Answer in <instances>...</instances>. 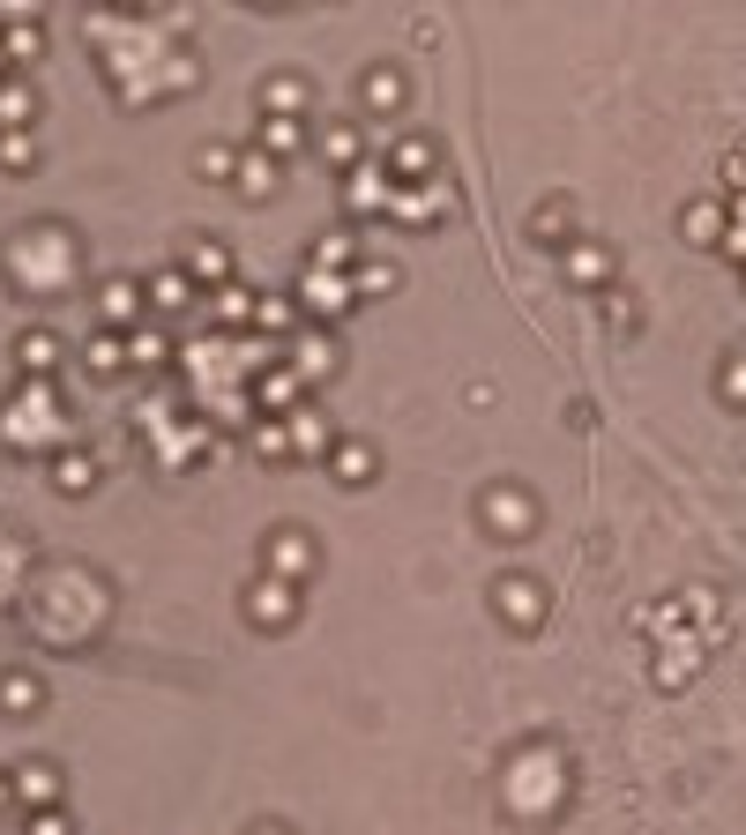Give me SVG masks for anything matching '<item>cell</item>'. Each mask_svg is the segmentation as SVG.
Here are the masks:
<instances>
[{"label":"cell","mask_w":746,"mask_h":835,"mask_svg":"<svg viewBox=\"0 0 746 835\" xmlns=\"http://www.w3.org/2000/svg\"><path fill=\"white\" fill-rule=\"evenodd\" d=\"M262 835H284V828H262Z\"/></svg>","instance_id":"38"},{"label":"cell","mask_w":746,"mask_h":835,"mask_svg":"<svg viewBox=\"0 0 746 835\" xmlns=\"http://www.w3.org/2000/svg\"><path fill=\"white\" fill-rule=\"evenodd\" d=\"M187 276H195V292L202 284H217L224 292V284H232V254H224V239H202L195 254H187Z\"/></svg>","instance_id":"14"},{"label":"cell","mask_w":746,"mask_h":835,"mask_svg":"<svg viewBox=\"0 0 746 835\" xmlns=\"http://www.w3.org/2000/svg\"><path fill=\"white\" fill-rule=\"evenodd\" d=\"M284 425H292V455H328V448H336V433H328L322 411H292Z\"/></svg>","instance_id":"13"},{"label":"cell","mask_w":746,"mask_h":835,"mask_svg":"<svg viewBox=\"0 0 746 835\" xmlns=\"http://www.w3.org/2000/svg\"><path fill=\"white\" fill-rule=\"evenodd\" d=\"M493 605H500L508 627H538V619H546V590H538V582H500Z\"/></svg>","instance_id":"7"},{"label":"cell","mask_w":746,"mask_h":835,"mask_svg":"<svg viewBox=\"0 0 746 835\" xmlns=\"http://www.w3.org/2000/svg\"><path fill=\"white\" fill-rule=\"evenodd\" d=\"M187 306H195V276L187 269H165L149 284V314H187Z\"/></svg>","instance_id":"15"},{"label":"cell","mask_w":746,"mask_h":835,"mask_svg":"<svg viewBox=\"0 0 746 835\" xmlns=\"http://www.w3.org/2000/svg\"><path fill=\"white\" fill-rule=\"evenodd\" d=\"M314 269H359V239L351 232H328V239H314Z\"/></svg>","instance_id":"22"},{"label":"cell","mask_w":746,"mask_h":835,"mask_svg":"<svg viewBox=\"0 0 746 835\" xmlns=\"http://www.w3.org/2000/svg\"><path fill=\"white\" fill-rule=\"evenodd\" d=\"M90 373H98V381L127 373V336H98V344H90Z\"/></svg>","instance_id":"27"},{"label":"cell","mask_w":746,"mask_h":835,"mask_svg":"<svg viewBox=\"0 0 746 835\" xmlns=\"http://www.w3.org/2000/svg\"><path fill=\"white\" fill-rule=\"evenodd\" d=\"M389 202H396L389 165H359V173H344V217H389Z\"/></svg>","instance_id":"2"},{"label":"cell","mask_w":746,"mask_h":835,"mask_svg":"<svg viewBox=\"0 0 746 835\" xmlns=\"http://www.w3.org/2000/svg\"><path fill=\"white\" fill-rule=\"evenodd\" d=\"M0 165H8V173H30V165H38V143H30L23 127H0Z\"/></svg>","instance_id":"25"},{"label":"cell","mask_w":746,"mask_h":835,"mask_svg":"<svg viewBox=\"0 0 746 835\" xmlns=\"http://www.w3.org/2000/svg\"><path fill=\"white\" fill-rule=\"evenodd\" d=\"M254 448H262L269 463H284V455H292V433H284L276 418H254Z\"/></svg>","instance_id":"30"},{"label":"cell","mask_w":746,"mask_h":835,"mask_svg":"<svg viewBox=\"0 0 746 835\" xmlns=\"http://www.w3.org/2000/svg\"><path fill=\"white\" fill-rule=\"evenodd\" d=\"M359 292H396V269H389V262H359V269H351V298Z\"/></svg>","instance_id":"29"},{"label":"cell","mask_w":746,"mask_h":835,"mask_svg":"<svg viewBox=\"0 0 746 835\" xmlns=\"http://www.w3.org/2000/svg\"><path fill=\"white\" fill-rule=\"evenodd\" d=\"M8 75H16V60H8V52H0V82H8Z\"/></svg>","instance_id":"37"},{"label":"cell","mask_w":746,"mask_h":835,"mask_svg":"<svg viewBox=\"0 0 746 835\" xmlns=\"http://www.w3.org/2000/svg\"><path fill=\"white\" fill-rule=\"evenodd\" d=\"M165 358H173V344H165V336H157V328H135V336H127V366L157 373V366H165Z\"/></svg>","instance_id":"23"},{"label":"cell","mask_w":746,"mask_h":835,"mask_svg":"<svg viewBox=\"0 0 746 835\" xmlns=\"http://www.w3.org/2000/svg\"><path fill=\"white\" fill-rule=\"evenodd\" d=\"M232 195H276V157H262V149L232 157Z\"/></svg>","instance_id":"11"},{"label":"cell","mask_w":746,"mask_h":835,"mask_svg":"<svg viewBox=\"0 0 746 835\" xmlns=\"http://www.w3.org/2000/svg\"><path fill=\"white\" fill-rule=\"evenodd\" d=\"M98 314H105V336H135L149 314V284H135V276H105L98 284Z\"/></svg>","instance_id":"1"},{"label":"cell","mask_w":746,"mask_h":835,"mask_svg":"<svg viewBox=\"0 0 746 835\" xmlns=\"http://www.w3.org/2000/svg\"><path fill=\"white\" fill-rule=\"evenodd\" d=\"M366 105H381V112L403 105V82H396V75H366Z\"/></svg>","instance_id":"33"},{"label":"cell","mask_w":746,"mask_h":835,"mask_svg":"<svg viewBox=\"0 0 746 835\" xmlns=\"http://www.w3.org/2000/svg\"><path fill=\"white\" fill-rule=\"evenodd\" d=\"M217 321H224V328H254V298L239 292V284H224V292H217Z\"/></svg>","instance_id":"28"},{"label":"cell","mask_w":746,"mask_h":835,"mask_svg":"<svg viewBox=\"0 0 746 835\" xmlns=\"http://www.w3.org/2000/svg\"><path fill=\"white\" fill-rule=\"evenodd\" d=\"M38 120V90H30L23 75H8L0 82V127H30Z\"/></svg>","instance_id":"18"},{"label":"cell","mask_w":746,"mask_h":835,"mask_svg":"<svg viewBox=\"0 0 746 835\" xmlns=\"http://www.w3.org/2000/svg\"><path fill=\"white\" fill-rule=\"evenodd\" d=\"M0 709L30 716V709H38V679H30V671H8V679H0Z\"/></svg>","instance_id":"24"},{"label":"cell","mask_w":746,"mask_h":835,"mask_svg":"<svg viewBox=\"0 0 746 835\" xmlns=\"http://www.w3.org/2000/svg\"><path fill=\"white\" fill-rule=\"evenodd\" d=\"M254 328H262V336H292L298 328V298H284V292L254 298Z\"/></svg>","instance_id":"19"},{"label":"cell","mask_w":746,"mask_h":835,"mask_svg":"<svg viewBox=\"0 0 746 835\" xmlns=\"http://www.w3.org/2000/svg\"><path fill=\"white\" fill-rule=\"evenodd\" d=\"M359 149H366V135H359L351 120H328V127H322V157H328V165L359 173Z\"/></svg>","instance_id":"16"},{"label":"cell","mask_w":746,"mask_h":835,"mask_svg":"<svg viewBox=\"0 0 746 835\" xmlns=\"http://www.w3.org/2000/svg\"><path fill=\"white\" fill-rule=\"evenodd\" d=\"M336 478H344V485H366V478H373V448L366 441H344V448H336Z\"/></svg>","instance_id":"26"},{"label":"cell","mask_w":746,"mask_h":835,"mask_svg":"<svg viewBox=\"0 0 746 835\" xmlns=\"http://www.w3.org/2000/svg\"><path fill=\"white\" fill-rule=\"evenodd\" d=\"M530 232H538V239H568V202H546V209L530 217Z\"/></svg>","instance_id":"32"},{"label":"cell","mask_w":746,"mask_h":835,"mask_svg":"<svg viewBox=\"0 0 746 835\" xmlns=\"http://www.w3.org/2000/svg\"><path fill=\"white\" fill-rule=\"evenodd\" d=\"M314 567H322V552H314L306 530H276V538H269V574H276V582H292V590H298Z\"/></svg>","instance_id":"3"},{"label":"cell","mask_w":746,"mask_h":835,"mask_svg":"<svg viewBox=\"0 0 746 835\" xmlns=\"http://www.w3.org/2000/svg\"><path fill=\"white\" fill-rule=\"evenodd\" d=\"M298 389H306V381H298V373H262V389H254V395H262V403H269V411H284V403H292Z\"/></svg>","instance_id":"31"},{"label":"cell","mask_w":746,"mask_h":835,"mask_svg":"<svg viewBox=\"0 0 746 835\" xmlns=\"http://www.w3.org/2000/svg\"><path fill=\"white\" fill-rule=\"evenodd\" d=\"M485 522H493V530H508V538H516L522 522H530V500H522V492H485Z\"/></svg>","instance_id":"20"},{"label":"cell","mask_w":746,"mask_h":835,"mask_svg":"<svg viewBox=\"0 0 746 835\" xmlns=\"http://www.w3.org/2000/svg\"><path fill=\"white\" fill-rule=\"evenodd\" d=\"M292 582H276V574H262V582H254L247 590V605H254V619H262V627H292Z\"/></svg>","instance_id":"9"},{"label":"cell","mask_w":746,"mask_h":835,"mask_svg":"<svg viewBox=\"0 0 746 835\" xmlns=\"http://www.w3.org/2000/svg\"><path fill=\"white\" fill-rule=\"evenodd\" d=\"M612 269H620V262H612V246H597V239H575L568 246V276H575V284H612Z\"/></svg>","instance_id":"10"},{"label":"cell","mask_w":746,"mask_h":835,"mask_svg":"<svg viewBox=\"0 0 746 835\" xmlns=\"http://www.w3.org/2000/svg\"><path fill=\"white\" fill-rule=\"evenodd\" d=\"M254 135H262V157H276V165H284V157H298V149L314 143L298 112H262V127H254Z\"/></svg>","instance_id":"5"},{"label":"cell","mask_w":746,"mask_h":835,"mask_svg":"<svg viewBox=\"0 0 746 835\" xmlns=\"http://www.w3.org/2000/svg\"><path fill=\"white\" fill-rule=\"evenodd\" d=\"M16 798H23L30 813H52V806H60V768H52V762H23V768H16Z\"/></svg>","instance_id":"6"},{"label":"cell","mask_w":746,"mask_h":835,"mask_svg":"<svg viewBox=\"0 0 746 835\" xmlns=\"http://www.w3.org/2000/svg\"><path fill=\"white\" fill-rule=\"evenodd\" d=\"M679 619H717V597H709V590H687V597H679Z\"/></svg>","instance_id":"34"},{"label":"cell","mask_w":746,"mask_h":835,"mask_svg":"<svg viewBox=\"0 0 746 835\" xmlns=\"http://www.w3.org/2000/svg\"><path fill=\"white\" fill-rule=\"evenodd\" d=\"M52 485L60 492H90L98 485V463H90L82 448H75V455H52Z\"/></svg>","instance_id":"21"},{"label":"cell","mask_w":746,"mask_h":835,"mask_svg":"<svg viewBox=\"0 0 746 835\" xmlns=\"http://www.w3.org/2000/svg\"><path fill=\"white\" fill-rule=\"evenodd\" d=\"M30 835H75V828H68V813L52 806V813H38V821H30Z\"/></svg>","instance_id":"35"},{"label":"cell","mask_w":746,"mask_h":835,"mask_svg":"<svg viewBox=\"0 0 746 835\" xmlns=\"http://www.w3.org/2000/svg\"><path fill=\"white\" fill-rule=\"evenodd\" d=\"M16 358H23V373H30V381H46V373L60 366V336H52V328H30L23 344H16Z\"/></svg>","instance_id":"17"},{"label":"cell","mask_w":746,"mask_h":835,"mask_svg":"<svg viewBox=\"0 0 746 835\" xmlns=\"http://www.w3.org/2000/svg\"><path fill=\"white\" fill-rule=\"evenodd\" d=\"M292 373L306 381V389H314V381H328V373H336V344H328V336H314V328H306V336H292Z\"/></svg>","instance_id":"8"},{"label":"cell","mask_w":746,"mask_h":835,"mask_svg":"<svg viewBox=\"0 0 746 835\" xmlns=\"http://www.w3.org/2000/svg\"><path fill=\"white\" fill-rule=\"evenodd\" d=\"M0 52H8V60H16V68H38V52H46V30L30 23H16V16H8V23H0Z\"/></svg>","instance_id":"12"},{"label":"cell","mask_w":746,"mask_h":835,"mask_svg":"<svg viewBox=\"0 0 746 835\" xmlns=\"http://www.w3.org/2000/svg\"><path fill=\"white\" fill-rule=\"evenodd\" d=\"M298 306H306L314 321H336V314H351V284L328 276V269H306L298 276Z\"/></svg>","instance_id":"4"},{"label":"cell","mask_w":746,"mask_h":835,"mask_svg":"<svg viewBox=\"0 0 746 835\" xmlns=\"http://www.w3.org/2000/svg\"><path fill=\"white\" fill-rule=\"evenodd\" d=\"M8 798H16V776H8V768H0V813H8Z\"/></svg>","instance_id":"36"}]
</instances>
